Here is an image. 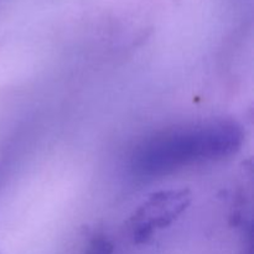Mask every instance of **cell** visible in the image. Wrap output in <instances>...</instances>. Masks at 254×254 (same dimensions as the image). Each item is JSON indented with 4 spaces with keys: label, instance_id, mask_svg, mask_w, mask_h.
I'll return each mask as SVG.
<instances>
[{
    "label": "cell",
    "instance_id": "1",
    "mask_svg": "<svg viewBox=\"0 0 254 254\" xmlns=\"http://www.w3.org/2000/svg\"><path fill=\"white\" fill-rule=\"evenodd\" d=\"M243 143L242 128L231 121H215L159 133L138 146L131 168L140 176H160L207 160L231 156Z\"/></svg>",
    "mask_w": 254,
    "mask_h": 254
},
{
    "label": "cell",
    "instance_id": "2",
    "mask_svg": "<svg viewBox=\"0 0 254 254\" xmlns=\"http://www.w3.org/2000/svg\"><path fill=\"white\" fill-rule=\"evenodd\" d=\"M190 191L163 190L148 196L130 217L133 237L136 243H144L158 228L168 227L188 208Z\"/></svg>",
    "mask_w": 254,
    "mask_h": 254
},
{
    "label": "cell",
    "instance_id": "3",
    "mask_svg": "<svg viewBox=\"0 0 254 254\" xmlns=\"http://www.w3.org/2000/svg\"><path fill=\"white\" fill-rule=\"evenodd\" d=\"M113 253V245L106 238H96L89 243L88 248L83 254H112Z\"/></svg>",
    "mask_w": 254,
    "mask_h": 254
}]
</instances>
